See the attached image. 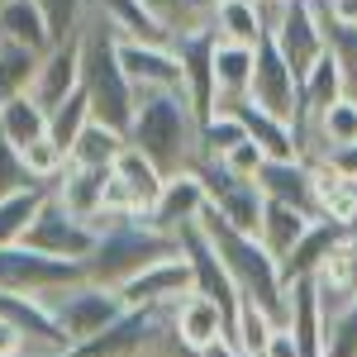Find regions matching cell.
<instances>
[{"instance_id":"1","label":"cell","mask_w":357,"mask_h":357,"mask_svg":"<svg viewBox=\"0 0 357 357\" xmlns=\"http://www.w3.org/2000/svg\"><path fill=\"white\" fill-rule=\"evenodd\" d=\"M129 143L162 172L167 181L172 176H191L195 167L205 162V153H200V110L191 105L186 91L138 96Z\"/></svg>"},{"instance_id":"2","label":"cell","mask_w":357,"mask_h":357,"mask_svg":"<svg viewBox=\"0 0 357 357\" xmlns=\"http://www.w3.org/2000/svg\"><path fill=\"white\" fill-rule=\"evenodd\" d=\"M200 229H205V238L220 252V262H224V272H229V281H234V291H238V301L257 305L272 324H286V319H291V286H286V276H281V262H276L252 234L229 229L215 210H205Z\"/></svg>"},{"instance_id":"3","label":"cell","mask_w":357,"mask_h":357,"mask_svg":"<svg viewBox=\"0 0 357 357\" xmlns=\"http://www.w3.org/2000/svg\"><path fill=\"white\" fill-rule=\"evenodd\" d=\"M77 53H82V91L91 100V119H100V124H110L129 138L138 96L124 77V67H119V38L105 24V15L96 10V0H91V15L77 33Z\"/></svg>"},{"instance_id":"4","label":"cell","mask_w":357,"mask_h":357,"mask_svg":"<svg viewBox=\"0 0 357 357\" xmlns=\"http://www.w3.org/2000/svg\"><path fill=\"white\" fill-rule=\"evenodd\" d=\"M176 252H181V243L162 229H153L148 220H119L100 234L96 252L82 262V276L105 291H124L134 276H143L148 267H158Z\"/></svg>"},{"instance_id":"5","label":"cell","mask_w":357,"mask_h":357,"mask_svg":"<svg viewBox=\"0 0 357 357\" xmlns=\"http://www.w3.org/2000/svg\"><path fill=\"white\" fill-rule=\"evenodd\" d=\"M262 20L291 72L305 77L319 57L329 53V15L319 0H262Z\"/></svg>"},{"instance_id":"6","label":"cell","mask_w":357,"mask_h":357,"mask_svg":"<svg viewBox=\"0 0 357 357\" xmlns=\"http://www.w3.org/2000/svg\"><path fill=\"white\" fill-rule=\"evenodd\" d=\"M43 301H48L57 329H62V338H67V353H77L82 343L100 338V333L124 314L119 291H105V286H96V281H86V276H82V281H72V286L43 291Z\"/></svg>"},{"instance_id":"7","label":"cell","mask_w":357,"mask_h":357,"mask_svg":"<svg viewBox=\"0 0 357 357\" xmlns=\"http://www.w3.org/2000/svg\"><path fill=\"white\" fill-rule=\"evenodd\" d=\"M248 105L286 119L291 129H301V77L291 72V62L281 57L272 38L257 43V67H252V91H248Z\"/></svg>"},{"instance_id":"8","label":"cell","mask_w":357,"mask_h":357,"mask_svg":"<svg viewBox=\"0 0 357 357\" xmlns=\"http://www.w3.org/2000/svg\"><path fill=\"white\" fill-rule=\"evenodd\" d=\"M96 243H100V234L91 224H82L77 215H67L53 195L43 200V210H38V220H33V229L24 238V248L43 252V257H57V262H72V267H82L96 252Z\"/></svg>"},{"instance_id":"9","label":"cell","mask_w":357,"mask_h":357,"mask_svg":"<svg viewBox=\"0 0 357 357\" xmlns=\"http://www.w3.org/2000/svg\"><path fill=\"white\" fill-rule=\"evenodd\" d=\"M119 67L134 86V96H162V91H186V72L176 48H153V43H119Z\"/></svg>"},{"instance_id":"10","label":"cell","mask_w":357,"mask_h":357,"mask_svg":"<svg viewBox=\"0 0 357 357\" xmlns=\"http://www.w3.org/2000/svg\"><path fill=\"white\" fill-rule=\"evenodd\" d=\"M172 324H176V338L191 348L195 357H205L210 348H220L229 343V329H234V314L224 310L220 301H210V296H186V301L172 305Z\"/></svg>"},{"instance_id":"11","label":"cell","mask_w":357,"mask_h":357,"mask_svg":"<svg viewBox=\"0 0 357 357\" xmlns=\"http://www.w3.org/2000/svg\"><path fill=\"white\" fill-rule=\"evenodd\" d=\"M105 181H110V172H91V167L67 162V172L48 186V195H53L67 215H77V220L91 224L96 234H105V229H110V220H105Z\"/></svg>"},{"instance_id":"12","label":"cell","mask_w":357,"mask_h":357,"mask_svg":"<svg viewBox=\"0 0 357 357\" xmlns=\"http://www.w3.org/2000/svg\"><path fill=\"white\" fill-rule=\"evenodd\" d=\"M205 210H210V195L200 186V176L191 172V176H172L162 186L158 205L148 210V224L162 229V234H172V238H181L186 229H195V224L205 220Z\"/></svg>"},{"instance_id":"13","label":"cell","mask_w":357,"mask_h":357,"mask_svg":"<svg viewBox=\"0 0 357 357\" xmlns=\"http://www.w3.org/2000/svg\"><path fill=\"white\" fill-rule=\"evenodd\" d=\"M191 291H195L191 262L176 252V257H167L158 267H148L143 276H134L119 291V301H124V310H138V305H176V301H186Z\"/></svg>"},{"instance_id":"14","label":"cell","mask_w":357,"mask_h":357,"mask_svg":"<svg viewBox=\"0 0 357 357\" xmlns=\"http://www.w3.org/2000/svg\"><path fill=\"white\" fill-rule=\"evenodd\" d=\"M72 91H82V53H77V43H53L48 53L38 57V72H33L29 96L43 110H57Z\"/></svg>"},{"instance_id":"15","label":"cell","mask_w":357,"mask_h":357,"mask_svg":"<svg viewBox=\"0 0 357 357\" xmlns=\"http://www.w3.org/2000/svg\"><path fill=\"white\" fill-rule=\"evenodd\" d=\"M252 67H257V48H243V43H224V38H215V53H210L215 110H234L238 100H248V91H252Z\"/></svg>"},{"instance_id":"16","label":"cell","mask_w":357,"mask_h":357,"mask_svg":"<svg viewBox=\"0 0 357 357\" xmlns=\"http://www.w3.org/2000/svg\"><path fill=\"white\" fill-rule=\"evenodd\" d=\"M257 186H262V195L276 200V205H296L305 215H314V167H310V158L267 162L262 176H257Z\"/></svg>"},{"instance_id":"17","label":"cell","mask_w":357,"mask_h":357,"mask_svg":"<svg viewBox=\"0 0 357 357\" xmlns=\"http://www.w3.org/2000/svg\"><path fill=\"white\" fill-rule=\"evenodd\" d=\"M314 167V220L343 224L357 234V181L333 162H310Z\"/></svg>"},{"instance_id":"18","label":"cell","mask_w":357,"mask_h":357,"mask_svg":"<svg viewBox=\"0 0 357 357\" xmlns=\"http://www.w3.org/2000/svg\"><path fill=\"white\" fill-rule=\"evenodd\" d=\"M353 229H343V224H329V220H314L310 224V234H305L301 243H296V252L281 262V276H286V286L291 281H310V276L324 272V262L333 257V248L343 243Z\"/></svg>"},{"instance_id":"19","label":"cell","mask_w":357,"mask_h":357,"mask_svg":"<svg viewBox=\"0 0 357 357\" xmlns=\"http://www.w3.org/2000/svg\"><path fill=\"white\" fill-rule=\"evenodd\" d=\"M96 10L105 15V24L114 29L119 43H153V48H176V38L167 33L148 10L143 0H96Z\"/></svg>"},{"instance_id":"20","label":"cell","mask_w":357,"mask_h":357,"mask_svg":"<svg viewBox=\"0 0 357 357\" xmlns=\"http://www.w3.org/2000/svg\"><path fill=\"white\" fill-rule=\"evenodd\" d=\"M314 296H319V314H329L338 305L357 301V234H348L324 262V272L314 276Z\"/></svg>"},{"instance_id":"21","label":"cell","mask_w":357,"mask_h":357,"mask_svg":"<svg viewBox=\"0 0 357 357\" xmlns=\"http://www.w3.org/2000/svg\"><path fill=\"white\" fill-rule=\"evenodd\" d=\"M143 10L158 20V24L181 43V38H200V33H215V15H220V0H143Z\"/></svg>"},{"instance_id":"22","label":"cell","mask_w":357,"mask_h":357,"mask_svg":"<svg viewBox=\"0 0 357 357\" xmlns=\"http://www.w3.org/2000/svg\"><path fill=\"white\" fill-rule=\"evenodd\" d=\"M0 43L29 48V53H48V48H53L48 20L38 15L33 0H5V5H0Z\"/></svg>"},{"instance_id":"23","label":"cell","mask_w":357,"mask_h":357,"mask_svg":"<svg viewBox=\"0 0 357 357\" xmlns=\"http://www.w3.org/2000/svg\"><path fill=\"white\" fill-rule=\"evenodd\" d=\"M310 224H314V215H305V210H296V205H276V200H267L262 229H257V243L267 248L276 262H286V257L296 252V243L310 234Z\"/></svg>"},{"instance_id":"24","label":"cell","mask_w":357,"mask_h":357,"mask_svg":"<svg viewBox=\"0 0 357 357\" xmlns=\"http://www.w3.org/2000/svg\"><path fill=\"white\" fill-rule=\"evenodd\" d=\"M210 53H215V33H200V38H181L176 57H181V72H186V96L200 110V119L215 110V77H210Z\"/></svg>"},{"instance_id":"25","label":"cell","mask_w":357,"mask_h":357,"mask_svg":"<svg viewBox=\"0 0 357 357\" xmlns=\"http://www.w3.org/2000/svg\"><path fill=\"white\" fill-rule=\"evenodd\" d=\"M338 100H343V77H338L333 53H324L301 77V129H296V134H305V129H310L319 114L329 110V105H338Z\"/></svg>"},{"instance_id":"26","label":"cell","mask_w":357,"mask_h":357,"mask_svg":"<svg viewBox=\"0 0 357 357\" xmlns=\"http://www.w3.org/2000/svg\"><path fill=\"white\" fill-rule=\"evenodd\" d=\"M234 110L243 114L248 124V138L267 153V162H281V158H301V134L286 124V119H276V114L257 110V105H248V100H238Z\"/></svg>"},{"instance_id":"27","label":"cell","mask_w":357,"mask_h":357,"mask_svg":"<svg viewBox=\"0 0 357 357\" xmlns=\"http://www.w3.org/2000/svg\"><path fill=\"white\" fill-rule=\"evenodd\" d=\"M114 176L129 186V195H134V205H138V215L148 220V210L158 205V195H162V186H167V176L158 172V167L148 162L143 153H138L134 143H124V153L114 158V167H110Z\"/></svg>"},{"instance_id":"28","label":"cell","mask_w":357,"mask_h":357,"mask_svg":"<svg viewBox=\"0 0 357 357\" xmlns=\"http://www.w3.org/2000/svg\"><path fill=\"white\" fill-rule=\"evenodd\" d=\"M0 138H5L10 148L24 153L29 143L48 138V110H43L33 96H15V100H5V105H0Z\"/></svg>"},{"instance_id":"29","label":"cell","mask_w":357,"mask_h":357,"mask_svg":"<svg viewBox=\"0 0 357 357\" xmlns=\"http://www.w3.org/2000/svg\"><path fill=\"white\" fill-rule=\"evenodd\" d=\"M215 38H224V43H243V48H257V43L267 38L262 5H257V0H220Z\"/></svg>"},{"instance_id":"30","label":"cell","mask_w":357,"mask_h":357,"mask_svg":"<svg viewBox=\"0 0 357 357\" xmlns=\"http://www.w3.org/2000/svg\"><path fill=\"white\" fill-rule=\"evenodd\" d=\"M124 143H129V138L119 134V129L100 124V119H91V124L82 129V138L72 143L67 162H72V167H91V172H110L114 158L124 153Z\"/></svg>"},{"instance_id":"31","label":"cell","mask_w":357,"mask_h":357,"mask_svg":"<svg viewBox=\"0 0 357 357\" xmlns=\"http://www.w3.org/2000/svg\"><path fill=\"white\" fill-rule=\"evenodd\" d=\"M43 200H48V186H29V191H15L0 200V248H24Z\"/></svg>"},{"instance_id":"32","label":"cell","mask_w":357,"mask_h":357,"mask_svg":"<svg viewBox=\"0 0 357 357\" xmlns=\"http://www.w3.org/2000/svg\"><path fill=\"white\" fill-rule=\"evenodd\" d=\"M238 143H248V124L238 110H210L200 119V153H205V162L229 158Z\"/></svg>"},{"instance_id":"33","label":"cell","mask_w":357,"mask_h":357,"mask_svg":"<svg viewBox=\"0 0 357 357\" xmlns=\"http://www.w3.org/2000/svg\"><path fill=\"white\" fill-rule=\"evenodd\" d=\"M272 319L257 310V305H238V314H234V329H229V348L238 357H262L267 353V338H272Z\"/></svg>"},{"instance_id":"34","label":"cell","mask_w":357,"mask_h":357,"mask_svg":"<svg viewBox=\"0 0 357 357\" xmlns=\"http://www.w3.org/2000/svg\"><path fill=\"white\" fill-rule=\"evenodd\" d=\"M86 124H91V100H86V91H72L57 110H48V138H53L62 153H72V143L82 138Z\"/></svg>"},{"instance_id":"35","label":"cell","mask_w":357,"mask_h":357,"mask_svg":"<svg viewBox=\"0 0 357 357\" xmlns=\"http://www.w3.org/2000/svg\"><path fill=\"white\" fill-rule=\"evenodd\" d=\"M38 57H43V53H29V48H10V43H0V105L15 100V96H29L33 72H38Z\"/></svg>"},{"instance_id":"36","label":"cell","mask_w":357,"mask_h":357,"mask_svg":"<svg viewBox=\"0 0 357 357\" xmlns=\"http://www.w3.org/2000/svg\"><path fill=\"white\" fill-rule=\"evenodd\" d=\"M33 5H38V15L48 20L53 43H77L86 15H91V0H33Z\"/></svg>"},{"instance_id":"37","label":"cell","mask_w":357,"mask_h":357,"mask_svg":"<svg viewBox=\"0 0 357 357\" xmlns=\"http://www.w3.org/2000/svg\"><path fill=\"white\" fill-rule=\"evenodd\" d=\"M324 357H357V301L324 314Z\"/></svg>"},{"instance_id":"38","label":"cell","mask_w":357,"mask_h":357,"mask_svg":"<svg viewBox=\"0 0 357 357\" xmlns=\"http://www.w3.org/2000/svg\"><path fill=\"white\" fill-rule=\"evenodd\" d=\"M20 158H24L29 176H33L38 186H53L57 176L67 172V153L57 148L53 138H38V143H29V148H24V153H20Z\"/></svg>"},{"instance_id":"39","label":"cell","mask_w":357,"mask_h":357,"mask_svg":"<svg viewBox=\"0 0 357 357\" xmlns=\"http://www.w3.org/2000/svg\"><path fill=\"white\" fill-rule=\"evenodd\" d=\"M329 53L338 62V77H343V96L357 105V29L329 24Z\"/></svg>"},{"instance_id":"40","label":"cell","mask_w":357,"mask_h":357,"mask_svg":"<svg viewBox=\"0 0 357 357\" xmlns=\"http://www.w3.org/2000/svg\"><path fill=\"white\" fill-rule=\"evenodd\" d=\"M29 186H38V181L29 176L20 148H10V143L0 138V200H5V195H15V191H29Z\"/></svg>"},{"instance_id":"41","label":"cell","mask_w":357,"mask_h":357,"mask_svg":"<svg viewBox=\"0 0 357 357\" xmlns=\"http://www.w3.org/2000/svg\"><path fill=\"white\" fill-rule=\"evenodd\" d=\"M220 167L229 172V176H238V181H257V176H262V167H267V153L248 138V143H238L229 158H220Z\"/></svg>"},{"instance_id":"42","label":"cell","mask_w":357,"mask_h":357,"mask_svg":"<svg viewBox=\"0 0 357 357\" xmlns=\"http://www.w3.org/2000/svg\"><path fill=\"white\" fill-rule=\"evenodd\" d=\"M319 5H324L329 24H338V29H357V0H319Z\"/></svg>"},{"instance_id":"43","label":"cell","mask_w":357,"mask_h":357,"mask_svg":"<svg viewBox=\"0 0 357 357\" xmlns=\"http://www.w3.org/2000/svg\"><path fill=\"white\" fill-rule=\"evenodd\" d=\"M262 357H296V333H291V324H276Z\"/></svg>"},{"instance_id":"44","label":"cell","mask_w":357,"mask_h":357,"mask_svg":"<svg viewBox=\"0 0 357 357\" xmlns=\"http://www.w3.org/2000/svg\"><path fill=\"white\" fill-rule=\"evenodd\" d=\"M329 162L338 167V172H348V176L357 181V143H353V148H343V153H338V158H329Z\"/></svg>"},{"instance_id":"45","label":"cell","mask_w":357,"mask_h":357,"mask_svg":"<svg viewBox=\"0 0 357 357\" xmlns=\"http://www.w3.org/2000/svg\"><path fill=\"white\" fill-rule=\"evenodd\" d=\"M205 357H238V353H234L229 343H220V348H210V353H205Z\"/></svg>"},{"instance_id":"46","label":"cell","mask_w":357,"mask_h":357,"mask_svg":"<svg viewBox=\"0 0 357 357\" xmlns=\"http://www.w3.org/2000/svg\"><path fill=\"white\" fill-rule=\"evenodd\" d=\"M257 5H262V0H257Z\"/></svg>"},{"instance_id":"47","label":"cell","mask_w":357,"mask_h":357,"mask_svg":"<svg viewBox=\"0 0 357 357\" xmlns=\"http://www.w3.org/2000/svg\"><path fill=\"white\" fill-rule=\"evenodd\" d=\"M0 5H5V0H0Z\"/></svg>"}]
</instances>
